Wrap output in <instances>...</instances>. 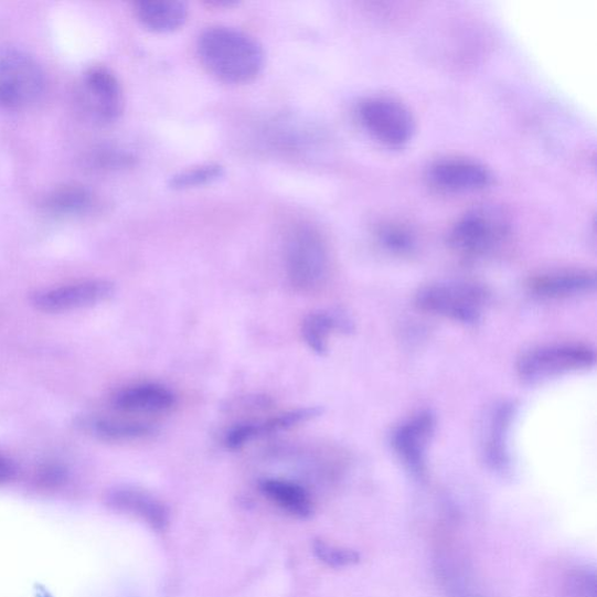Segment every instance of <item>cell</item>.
Instances as JSON below:
<instances>
[{"mask_svg":"<svg viewBox=\"0 0 597 597\" xmlns=\"http://www.w3.org/2000/svg\"><path fill=\"white\" fill-rule=\"evenodd\" d=\"M198 52L204 67L226 84H246L255 79L265 65L264 50L258 41L230 26L203 31Z\"/></svg>","mask_w":597,"mask_h":597,"instance_id":"1","label":"cell"},{"mask_svg":"<svg viewBox=\"0 0 597 597\" xmlns=\"http://www.w3.org/2000/svg\"><path fill=\"white\" fill-rule=\"evenodd\" d=\"M507 211L493 203L478 204L451 226L450 249L466 259H480L498 252L511 234Z\"/></svg>","mask_w":597,"mask_h":597,"instance_id":"2","label":"cell"},{"mask_svg":"<svg viewBox=\"0 0 597 597\" xmlns=\"http://www.w3.org/2000/svg\"><path fill=\"white\" fill-rule=\"evenodd\" d=\"M285 265L288 279L298 291L319 290L331 270V257L321 233L311 224H299L285 243Z\"/></svg>","mask_w":597,"mask_h":597,"instance_id":"3","label":"cell"},{"mask_svg":"<svg viewBox=\"0 0 597 597\" xmlns=\"http://www.w3.org/2000/svg\"><path fill=\"white\" fill-rule=\"evenodd\" d=\"M486 288L470 281H439L420 288L416 296L419 310L465 324L481 320L489 303Z\"/></svg>","mask_w":597,"mask_h":597,"instance_id":"4","label":"cell"},{"mask_svg":"<svg viewBox=\"0 0 597 597\" xmlns=\"http://www.w3.org/2000/svg\"><path fill=\"white\" fill-rule=\"evenodd\" d=\"M356 114L363 129L386 148L401 149L415 136L414 114L396 97H365L359 103Z\"/></svg>","mask_w":597,"mask_h":597,"instance_id":"5","label":"cell"},{"mask_svg":"<svg viewBox=\"0 0 597 597\" xmlns=\"http://www.w3.org/2000/svg\"><path fill=\"white\" fill-rule=\"evenodd\" d=\"M45 74L23 51L0 50V108L22 109L33 105L45 90Z\"/></svg>","mask_w":597,"mask_h":597,"instance_id":"6","label":"cell"},{"mask_svg":"<svg viewBox=\"0 0 597 597\" xmlns=\"http://www.w3.org/2000/svg\"><path fill=\"white\" fill-rule=\"evenodd\" d=\"M594 350L582 344H551L524 353L518 362L519 376L527 383L578 373L594 366Z\"/></svg>","mask_w":597,"mask_h":597,"instance_id":"7","label":"cell"},{"mask_svg":"<svg viewBox=\"0 0 597 597\" xmlns=\"http://www.w3.org/2000/svg\"><path fill=\"white\" fill-rule=\"evenodd\" d=\"M77 103L82 111L99 125L118 119L125 96L117 76L105 67L87 71L78 82Z\"/></svg>","mask_w":597,"mask_h":597,"instance_id":"8","label":"cell"},{"mask_svg":"<svg viewBox=\"0 0 597 597\" xmlns=\"http://www.w3.org/2000/svg\"><path fill=\"white\" fill-rule=\"evenodd\" d=\"M428 180L448 193H469L488 189L493 182L491 171L480 161L468 158H444L430 164Z\"/></svg>","mask_w":597,"mask_h":597,"instance_id":"9","label":"cell"},{"mask_svg":"<svg viewBox=\"0 0 597 597\" xmlns=\"http://www.w3.org/2000/svg\"><path fill=\"white\" fill-rule=\"evenodd\" d=\"M114 295L113 282L89 280L38 292L32 297V305L41 312L63 313L96 306Z\"/></svg>","mask_w":597,"mask_h":597,"instance_id":"10","label":"cell"},{"mask_svg":"<svg viewBox=\"0 0 597 597\" xmlns=\"http://www.w3.org/2000/svg\"><path fill=\"white\" fill-rule=\"evenodd\" d=\"M435 430V416L430 412H422L394 431L393 447L396 455L416 477H423L426 471L427 449Z\"/></svg>","mask_w":597,"mask_h":597,"instance_id":"11","label":"cell"},{"mask_svg":"<svg viewBox=\"0 0 597 597\" xmlns=\"http://www.w3.org/2000/svg\"><path fill=\"white\" fill-rule=\"evenodd\" d=\"M512 417V404H498L490 411L483 434L484 461L491 470L501 473V476H505L511 468L508 436Z\"/></svg>","mask_w":597,"mask_h":597,"instance_id":"12","label":"cell"},{"mask_svg":"<svg viewBox=\"0 0 597 597\" xmlns=\"http://www.w3.org/2000/svg\"><path fill=\"white\" fill-rule=\"evenodd\" d=\"M596 275L588 270H559L531 279L529 287L535 296L552 299H569L595 291Z\"/></svg>","mask_w":597,"mask_h":597,"instance_id":"13","label":"cell"},{"mask_svg":"<svg viewBox=\"0 0 597 597\" xmlns=\"http://www.w3.org/2000/svg\"><path fill=\"white\" fill-rule=\"evenodd\" d=\"M108 503L114 509L146 521L154 530L162 531L169 524V510L161 501L146 490L122 486L108 493Z\"/></svg>","mask_w":597,"mask_h":597,"instance_id":"14","label":"cell"},{"mask_svg":"<svg viewBox=\"0 0 597 597\" xmlns=\"http://www.w3.org/2000/svg\"><path fill=\"white\" fill-rule=\"evenodd\" d=\"M114 405L129 414H162L175 405V396L159 384H138L119 391Z\"/></svg>","mask_w":597,"mask_h":597,"instance_id":"15","label":"cell"},{"mask_svg":"<svg viewBox=\"0 0 597 597\" xmlns=\"http://www.w3.org/2000/svg\"><path fill=\"white\" fill-rule=\"evenodd\" d=\"M321 407L299 408L274 417L262 423H249L233 428L225 438V445L236 449L252 441L255 438L275 434V431L292 428L298 424L315 419L321 416Z\"/></svg>","mask_w":597,"mask_h":597,"instance_id":"16","label":"cell"},{"mask_svg":"<svg viewBox=\"0 0 597 597\" xmlns=\"http://www.w3.org/2000/svg\"><path fill=\"white\" fill-rule=\"evenodd\" d=\"M140 24L154 33H171L184 25L189 8L177 0H141L135 6Z\"/></svg>","mask_w":597,"mask_h":597,"instance_id":"17","label":"cell"},{"mask_svg":"<svg viewBox=\"0 0 597 597\" xmlns=\"http://www.w3.org/2000/svg\"><path fill=\"white\" fill-rule=\"evenodd\" d=\"M352 333L354 323L344 313L338 311L316 312L303 320L302 338L318 355L328 352V340L333 332Z\"/></svg>","mask_w":597,"mask_h":597,"instance_id":"18","label":"cell"},{"mask_svg":"<svg viewBox=\"0 0 597 597\" xmlns=\"http://www.w3.org/2000/svg\"><path fill=\"white\" fill-rule=\"evenodd\" d=\"M260 489L266 498L288 513L299 519L310 518L313 504L307 491L292 482L282 480H265Z\"/></svg>","mask_w":597,"mask_h":597,"instance_id":"19","label":"cell"},{"mask_svg":"<svg viewBox=\"0 0 597 597\" xmlns=\"http://www.w3.org/2000/svg\"><path fill=\"white\" fill-rule=\"evenodd\" d=\"M375 235L382 248L391 255L408 257L418 249L416 233L401 222L380 224Z\"/></svg>","mask_w":597,"mask_h":597,"instance_id":"20","label":"cell"},{"mask_svg":"<svg viewBox=\"0 0 597 597\" xmlns=\"http://www.w3.org/2000/svg\"><path fill=\"white\" fill-rule=\"evenodd\" d=\"M89 427L96 436L111 441L139 439L153 430L149 424L116 419H96L89 423Z\"/></svg>","mask_w":597,"mask_h":597,"instance_id":"21","label":"cell"},{"mask_svg":"<svg viewBox=\"0 0 597 597\" xmlns=\"http://www.w3.org/2000/svg\"><path fill=\"white\" fill-rule=\"evenodd\" d=\"M93 204L92 194L84 189L70 188L53 194L47 207L57 214H78L87 212Z\"/></svg>","mask_w":597,"mask_h":597,"instance_id":"22","label":"cell"},{"mask_svg":"<svg viewBox=\"0 0 597 597\" xmlns=\"http://www.w3.org/2000/svg\"><path fill=\"white\" fill-rule=\"evenodd\" d=\"M223 174L224 169L217 163L201 164L172 177L170 188L179 191L195 189L218 180Z\"/></svg>","mask_w":597,"mask_h":597,"instance_id":"23","label":"cell"},{"mask_svg":"<svg viewBox=\"0 0 597 597\" xmlns=\"http://www.w3.org/2000/svg\"><path fill=\"white\" fill-rule=\"evenodd\" d=\"M313 550L322 563L332 567L352 566L360 562V554L356 551L338 547L323 541H316Z\"/></svg>","mask_w":597,"mask_h":597,"instance_id":"24","label":"cell"},{"mask_svg":"<svg viewBox=\"0 0 597 597\" xmlns=\"http://www.w3.org/2000/svg\"><path fill=\"white\" fill-rule=\"evenodd\" d=\"M572 597H596V575L594 569H579L569 579Z\"/></svg>","mask_w":597,"mask_h":597,"instance_id":"25","label":"cell"},{"mask_svg":"<svg viewBox=\"0 0 597 597\" xmlns=\"http://www.w3.org/2000/svg\"><path fill=\"white\" fill-rule=\"evenodd\" d=\"M15 476V466L7 458L0 457V483L10 481Z\"/></svg>","mask_w":597,"mask_h":597,"instance_id":"26","label":"cell"}]
</instances>
